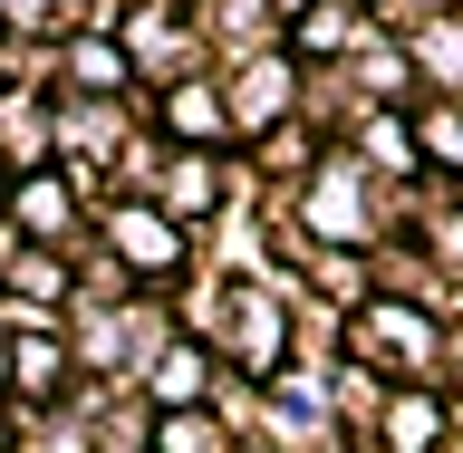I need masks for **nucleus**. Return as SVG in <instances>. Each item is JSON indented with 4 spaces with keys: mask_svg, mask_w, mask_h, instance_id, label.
Wrapping results in <instances>:
<instances>
[{
    "mask_svg": "<svg viewBox=\"0 0 463 453\" xmlns=\"http://www.w3.org/2000/svg\"><path fill=\"white\" fill-rule=\"evenodd\" d=\"M116 241H126L136 260H174V231H165V222H145V212H126V222H116Z\"/></svg>",
    "mask_w": 463,
    "mask_h": 453,
    "instance_id": "nucleus-1",
    "label": "nucleus"
},
{
    "mask_svg": "<svg viewBox=\"0 0 463 453\" xmlns=\"http://www.w3.org/2000/svg\"><path fill=\"white\" fill-rule=\"evenodd\" d=\"M165 453H213V434H203L194 415H174V425H165Z\"/></svg>",
    "mask_w": 463,
    "mask_h": 453,
    "instance_id": "nucleus-2",
    "label": "nucleus"
}]
</instances>
